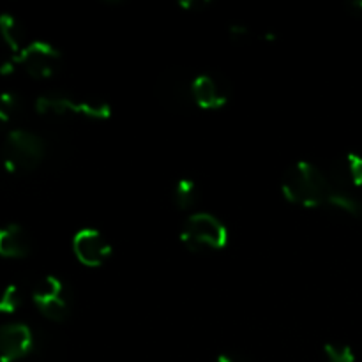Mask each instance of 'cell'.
<instances>
[{
    "instance_id": "6da1fadb",
    "label": "cell",
    "mask_w": 362,
    "mask_h": 362,
    "mask_svg": "<svg viewBox=\"0 0 362 362\" xmlns=\"http://www.w3.org/2000/svg\"><path fill=\"white\" fill-rule=\"evenodd\" d=\"M339 187L329 173L310 161H297L281 177V193L290 204L304 209L329 207Z\"/></svg>"
},
{
    "instance_id": "7a4b0ae2",
    "label": "cell",
    "mask_w": 362,
    "mask_h": 362,
    "mask_svg": "<svg viewBox=\"0 0 362 362\" xmlns=\"http://www.w3.org/2000/svg\"><path fill=\"white\" fill-rule=\"evenodd\" d=\"M180 243L193 253L221 251L228 244V228L214 214L193 212L184 221L180 230Z\"/></svg>"
},
{
    "instance_id": "3957f363",
    "label": "cell",
    "mask_w": 362,
    "mask_h": 362,
    "mask_svg": "<svg viewBox=\"0 0 362 362\" xmlns=\"http://www.w3.org/2000/svg\"><path fill=\"white\" fill-rule=\"evenodd\" d=\"M35 112L41 117L76 115L90 120H106L112 117V106L103 99H74L71 95L49 94L35 101Z\"/></svg>"
},
{
    "instance_id": "277c9868",
    "label": "cell",
    "mask_w": 362,
    "mask_h": 362,
    "mask_svg": "<svg viewBox=\"0 0 362 362\" xmlns=\"http://www.w3.org/2000/svg\"><path fill=\"white\" fill-rule=\"evenodd\" d=\"M45 158V141L37 134L25 129H14L7 134L4 148V166L7 172H32Z\"/></svg>"
},
{
    "instance_id": "5b68a950",
    "label": "cell",
    "mask_w": 362,
    "mask_h": 362,
    "mask_svg": "<svg viewBox=\"0 0 362 362\" xmlns=\"http://www.w3.org/2000/svg\"><path fill=\"white\" fill-rule=\"evenodd\" d=\"M39 313L49 322H64L69 317V300L66 297V286L55 276H45L32 292Z\"/></svg>"
},
{
    "instance_id": "8992f818",
    "label": "cell",
    "mask_w": 362,
    "mask_h": 362,
    "mask_svg": "<svg viewBox=\"0 0 362 362\" xmlns=\"http://www.w3.org/2000/svg\"><path fill=\"white\" fill-rule=\"evenodd\" d=\"M18 66L25 69L28 76L35 80H46L53 76L60 62V52L46 41L28 42L20 55L14 57Z\"/></svg>"
},
{
    "instance_id": "52a82bcc",
    "label": "cell",
    "mask_w": 362,
    "mask_h": 362,
    "mask_svg": "<svg viewBox=\"0 0 362 362\" xmlns=\"http://www.w3.org/2000/svg\"><path fill=\"white\" fill-rule=\"evenodd\" d=\"M73 251L76 260L85 267H101L112 257V246L99 230L81 228L73 237Z\"/></svg>"
},
{
    "instance_id": "ba28073f",
    "label": "cell",
    "mask_w": 362,
    "mask_h": 362,
    "mask_svg": "<svg viewBox=\"0 0 362 362\" xmlns=\"http://www.w3.org/2000/svg\"><path fill=\"white\" fill-rule=\"evenodd\" d=\"M191 98L198 108L214 112L221 110L228 103V92L218 78L204 73L191 81Z\"/></svg>"
},
{
    "instance_id": "9c48e42d",
    "label": "cell",
    "mask_w": 362,
    "mask_h": 362,
    "mask_svg": "<svg viewBox=\"0 0 362 362\" xmlns=\"http://www.w3.org/2000/svg\"><path fill=\"white\" fill-rule=\"evenodd\" d=\"M34 345L32 331L25 324L0 327V362H14L27 356Z\"/></svg>"
},
{
    "instance_id": "30bf717a",
    "label": "cell",
    "mask_w": 362,
    "mask_h": 362,
    "mask_svg": "<svg viewBox=\"0 0 362 362\" xmlns=\"http://www.w3.org/2000/svg\"><path fill=\"white\" fill-rule=\"evenodd\" d=\"M30 253V237L20 225L0 228V255L6 258H25Z\"/></svg>"
},
{
    "instance_id": "8fae6325",
    "label": "cell",
    "mask_w": 362,
    "mask_h": 362,
    "mask_svg": "<svg viewBox=\"0 0 362 362\" xmlns=\"http://www.w3.org/2000/svg\"><path fill=\"white\" fill-rule=\"evenodd\" d=\"M163 99L168 101L170 108H186L191 98V81H187L182 74L168 73V80L161 83Z\"/></svg>"
},
{
    "instance_id": "7c38bea8",
    "label": "cell",
    "mask_w": 362,
    "mask_h": 362,
    "mask_svg": "<svg viewBox=\"0 0 362 362\" xmlns=\"http://www.w3.org/2000/svg\"><path fill=\"white\" fill-rule=\"evenodd\" d=\"M0 35H2L4 42L9 46L11 52L14 53V57L20 55L25 46L28 45L25 28L21 27V23L13 14H2L0 16Z\"/></svg>"
},
{
    "instance_id": "4fadbf2b",
    "label": "cell",
    "mask_w": 362,
    "mask_h": 362,
    "mask_svg": "<svg viewBox=\"0 0 362 362\" xmlns=\"http://www.w3.org/2000/svg\"><path fill=\"white\" fill-rule=\"evenodd\" d=\"M200 202V189L193 179H180L173 187V204L179 211H193Z\"/></svg>"
},
{
    "instance_id": "5bb4252c",
    "label": "cell",
    "mask_w": 362,
    "mask_h": 362,
    "mask_svg": "<svg viewBox=\"0 0 362 362\" xmlns=\"http://www.w3.org/2000/svg\"><path fill=\"white\" fill-rule=\"evenodd\" d=\"M325 362H356V354L343 343H327L324 346Z\"/></svg>"
},
{
    "instance_id": "9a60e30c",
    "label": "cell",
    "mask_w": 362,
    "mask_h": 362,
    "mask_svg": "<svg viewBox=\"0 0 362 362\" xmlns=\"http://www.w3.org/2000/svg\"><path fill=\"white\" fill-rule=\"evenodd\" d=\"M23 303L20 288L16 285H9L0 296V313H14Z\"/></svg>"
},
{
    "instance_id": "2e32d148",
    "label": "cell",
    "mask_w": 362,
    "mask_h": 362,
    "mask_svg": "<svg viewBox=\"0 0 362 362\" xmlns=\"http://www.w3.org/2000/svg\"><path fill=\"white\" fill-rule=\"evenodd\" d=\"M343 166H345L346 177H349L350 184L356 187L362 186V156L359 154H349L343 161Z\"/></svg>"
},
{
    "instance_id": "e0dca14e",
    "label": "cell",
    "mask_w": 362,
    "mask_h": 362,
    "mask_svg": "<svg viewBox=\"0 0 362 362\" xmlns=\"http://www.w3.org/2000/svg\"><path fill=\"white\" fill-rule=\"evenodd\" d=\"M211 6L207 0H180L179 7L184 11H204Z\"/></svg>"
},
{
    "instance_id": "ac0fdd59",
    "label": "cell",
    "mask_w": 362,
    "mask_h": 362,
    "mask_svg": "<svg viewBox=\"0 0 362 362\" xmlns=\"http://www.w3.org/2000/svg\"><path fill=\"white\" fill-rule=\"evenodd\" d=\"M0 106H2L4 110H14L18 106V98L14 94H11V92H4V94H0Z\"/></svg>"
},
{
    "instance_id": "d6986e66",
    "label": "cell",
    "mask_w": 362,
    "mask_h": 362,
    "mask_svg": "<svg viewBox=\"0 0 362 362\" xmlns=\"http://www.w3.org/2000/svg\"><path fill=\"white\" fill-rule=\"evenodd\" d=\"M16 60H7V62H4L2 66H0V74H11L14 73V69H16Z\"/></svg>"
},
{
    "instance_id": "ffe728a7",
    "label": "cell",
    "mask_w": 362,
    "mask_h": 362,
    "mask_svg": "<svg viewBox=\"0 0 362 362\" xmlns=\"http://www.w3.org/2000/svg\"><path fill=\"white\" fill-rule=\"evenodd\" d=\"M218 362H250L240 356H232V354H223L218 357Z\"/></svg>"
},
{
    "instance_id": "44dd1931",
    "label": "cell",
    "mask_w": 362,
    "mask_h": 362,
    "mask_svg": "<svg viewBox=\"0 0 362 362\" xmlns=\"http://www.w3.org/2000/svg\"><path fill=\"white\" fill-rule=\"evenodd\" d=\"M7 124H9V112H7V110H4L2 106H0V129H4Z\"/></svg>"
},
{
    "instance_id": "7402d4cb",
    "label": "cell",
    "mask_w": 362,
    "mask_h": 362,
    "mask_svg": "<svg viewBox=\"0 0 362 362\" xmlns=\"http://www.w3.org/2000/svg\"><path fill=\"white\" fill-rule=\"evenodd\" d=\"M350 9H352L356 14H359V16H362V0H359V2L350 4Z\"/></svg>"
}]
</instances>
